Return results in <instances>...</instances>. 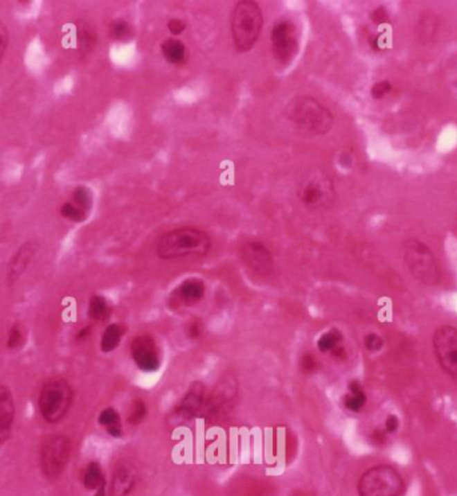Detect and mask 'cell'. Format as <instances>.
Here are the masks:
<instances>
[{"mask_svg": "<svg viewBox=\"0 0 457 496\" xmlns=\"http://www.w3.org/2000/svg\"><path fill=\"white\" fill-rule=\"evenodd\" d=\"M284 116L300 132L314 136L330 133L334 126L333 113L312 96L292 98L284 109Z\"/></svg>", "mask_w": 457, "mask_h": 496, "instance_id": "1", "label": "cell"}, {"mask_svg": "<svg viewBox=\"0 0 457 496\" xmlns=\"http://www.w3.org/2000/svg\"><path fill=\"white\" fill-rule=\"evenodd\" d=\"M211 249V238L205 230L195 227H182L169 230L161 236L156 254L161 260H182L204 257Z\"/></svg>", "mask_w": 457, "mask_h": 496, "instance_id": "2", "label": "cell"}, {"mask_svg": "<svg viewBox=\"0 0 457 496\" xmlns=\"http://www.w3.org/2000/svg\"><path fill=\"white\" fill-rule=\"evenodd\" d=\"M264 28V14L257 1H237L230 15V35L234 48L245 54L254 48Z\"/></svg>", "mask_w": 457, "mask_h": 496, "instance_id": "3", "label": "cell"}, {"mask_svg": "<svg viewBox=\"0 0 457 496\" xmlns=\"http://www.w3.org/2000/svg\"><path fill=\"white\" fill-rule=\"evenodd\" d=\"M74 402V391L63 378H51L43 384L38 396L42 419L48 424H59L67 418Z\"/></svg>", "mask_w": 457, "mask_h": 496, "instance_id": "4", "label": "cell"}, {"mask_svg": "<svg viewBox=\"0 0 457 496\" xmlns=\"http://www.w3.org/2000/svg\"><path fill=\"white\" fill-rule=\"evenodd\" d=\"M402 257L411 276L427 287L438 283V261L431 248L418 238H408L404 242Z\"/></svg>", "mask_w": 457, "mask_h": 496, "instance_id": "5", "label": "cell"}, {"mask_svg": "<svg viewBox=\"0 0 457 496\" xmlns=\"http://www.w3.org/2000/svg\"><path fill=\"white\" fill-rule=\"evenodd\" d=\"M357 491L359 496H402L405 483L392 466H376L362 474Z\"/></svg>", "mask_w": 457, "mask_h": 496, "instance_id": "6", "label": "cell"}, {"mask_svg": "<svg viewBox=\"0 0 457 496\" xmlns=\"http://www.w3.org/2000/svg\"><path fill=\"white\" fill-rule=\"evenodd\" d=\"M73 454V443L64 435H53L43 441L39 451L40 471L54 481L66 471Z\"/></svg>", "mask_w": 457, "mask_h": 496, "instance_id": "7", "label": "cell"}, {"mask_svg": "<svg viewBox=\"0 0 457 496\" xmlns=\"http://www.w3.org/2000/svg\"><path fill=\"white\" fill-rule=\"evenodd\" d=\"M271 55L281 64H289L298 53L300 33L296 23L290 19H278L270 31Z\"/></svg>", "mask_w": 457, "mask_h": 496, "instance_id": "8", "label": "cell"}, {"mask_svg": "<svg viewBox=\"0 0 457 496\" xmlns=\"http://www.w3.org/2000/svg\"><path fill=\"white\" fill-rule=\"evenodd\" d=\"M435 357L442 372L457 384V328L440 326L432 337Z\"/></svg>", "mask_w": 457, "mask_h": 496, "instance_id": "9", "label": "cell"}, {"mask_svg": "<svg viewBox=\"0 0 457 496\" xmlns=\"http://www.w3.org/2000/svg\"><path fill=\"white\" fill-rule=\"evenodd\" d=\"M297 198L307 209L328 208L336 198L334 185L328 175H310L298 186Z\"/></svg>", "mask_w": 457, "mask_h": 496, "instance_id": "10", "label": "cell"}, {"mask_svg": "<svg viewBox=\"0 0 457 496\" xmlns=\"http://www.w3.org/2000/svg\"><path fill=\"white\" fill-rule=\"evenodd\" d=\"M206 404V387L201 382H192L178 407L168 418L172 427H179L194 419Z\"/></svg>", "mask_w": 457, "mask_h": 496, "instance_id": "11", "label": "cell"}, {"mask_svg": "<svg viewBox=\"0 0 457 496\" xmlns=\"http://www.w3.org/2000/svg\"><path fill=\"white\" fill-rule=\"evenodd\" d=\"M237 382L231 378L226 376L217 385L215 391L210 396L206 405V416L210 420H219L222 416L228 415L231 411L234 401L237 398Z\"/></svg>", "mask_w": 457, "mask_h": 496, "instance_id": "12", "label": "cell"}, {"mask_svg": "<svg viewBox=\"0 0 457 496\" xmlns=\"http://www.w3.org/2000/svg\"><path fill=\"white\" fill-rule=\"evenodd\" d=\"M38 250L39 245L35 241H26L15 250L6 269V283L8 287H14L24 276L30 265L34 263Z\"/></svg>", "mask_w": 457, "mask_h": 496, "instance_id": "13", "label": "cell"}, {"mask_svg": "<svg viewBox=\"0 0 457 496\" xmlns=\"http://www.w3.org/2000/svg\"><path fill=\"white\" fill-rule=\"evenodd\" d=\"M244 264L258 276H269L273 272L274 261L271 251L260 241H248L241 248Z\"/></svg>", "mask_w": 457, "mask_h": 496, "instance_id": "14", "label": "cell"}, {"mask_svg": "<svg viewBox=\"0 0 457 496\" xmlns=\"http://www.w3.org/2000/svg\"><path fill=\"white\" fill-rule=\"evenodd\" d=\"M132 357L141 371L154 372L161 365V355L152 336H136L132 343Z\"/></svg>", "mask_w": 457, "mask_h": 496, "instance_id": "15", "label": "cell"}, {"mask_svg": "<svg viewBox=\"0 0 457 496\" xmlns=\"http://www.w3.org/2000/svg\"><path fill=\"white\" fill-rule=\"evenodd\" d=\"M17 416L14 393L10 387L0 384V447L11 439Z\"/></svg>", "mask_w": 457, "mask_h": 496, "instance_id": "16", "label": "cell"}, {"mask_svg": "<svg viewBox=\"0 0 457 496\" xmlns=\"http://www.w3.org/2000/svg\"><path fill=\"white\" fill-rule=\"evenodd\" d=\"M206 292L205 283L201 278H188L172 294V303L175 306H192L198 304Z\"/></svg>", "mask_w": 457, "mask_h": 496, "instance_id": "17", "label": "cell"}, {"mask_svg": "<svg viewBox=\"0 0 457 496\" xmlns=\"http://www.w3.org/2000/svg\"><path fill=\"white\" fill-rule=\"evenodd\" d=\"M138 479L136 468L130 461H120L115 468L110 496H127L135 487Z\"/></svg>", "mask_w": 457, "mask_h": 496, "instance_id": "18", "label": "cell"}, {"mask_svg": "<svg viewBox=\"0 0 457 496\" xmlns=\"http://www.w3.org/2000/svg\"><path fill=\"white\" fill-rule=\"evenodd\" d=\"M83 487L87 491H93L94 496H106V477L102 466L98 461H90L83 471L82 477Z\"/></svg>", "mask_w": 457, "mask_h": 496, "instance_id": "19", "label": "cell"}, {"mask_svg": "<svg viewBox=\"0 0 457 496\" xmlns=\"http://www.w3.org/2000/svg\"><path fill=\"white\" fill-rule=\"evenodd\" d=\"M161 54L168 63L178 66L188 59V46L181 39L166 38L161 43Z\"/></svg>", "mask_w": 457, "mask_h": 496, "instance_id": "20", "label": "cell"}, {"mask_svg": "<svg viewBox=\"0 0 457 496\" xmlns=\"http://www.w3.org/2000/svg\"><path fill=\"white\" fill-rule=\"evenodd\" d=\"M438 18L432 12H425L420 17L416 30H418V39L422 44L431 43L438 31Z\"/></svg>", "mask_w": 457, "mask_h": 496, "instance_id": "21", "label": "cell"}, {"mask_svg": "<svg viewBox=\"0 0 457 496\" xmlns=\"http://www.w3.org/2000/svg\"><path fill=\"white\" fill-rule=\"evenodd\" d=\"M366 404V395L364 392L361 384L356 380L349 382V391L343 396V405L352 411L359 412Z\"/></svg>", "mask_w": 457, "mask_h": 496, "instance_id": "22", "label": "cell"}, {"mask_svg": "<svg viewBox=\"0 0 457 496\" xmlns=\"http://www.w3.org/2000/svg\"><path fill=\"white\" fill-rule=\"evenodd\" d=\"M125 332H126L125 326H122L120 324L109 325L105 329V332L102 335V339H100L102 352L109 353V352L115 351L119 346L120 342H122V337H123Z\"/></svg>", "mask_w": 457, "mask_h": 496, "instance_id": "23", "label": "cell"}, {"mask_svg": "<svg viewBox=\"0 0 457 496\" xmlns=\"http://www.w3.org/2000/svg\"><path fill=\"white\" fill-rule=\"evenodd\" d=\"M98 421L107 431V434L110 436H113V438L122 436L123 429H122V424H120V416L114 408L110 407V408L103 409L98 418Z\"/></svg>", "mask_w": 457, "mask_h": 496, "instance_id": "24", "label": "cell"}, {"mask_svg": "<svg viewBox=\"0 0 457 496\" xmlns=\"http://www.w3.org/2000/svg\"><path fill=\"white\" fill-rule=\"evenodd\" d=\"M87 313H89V317L91 320H94L96 323H102V321H106L110 317L111 306L103 296L96 294L89 301Z\"/></svg>", "mask_w": 457, "mask_h": 496, "instance_id": "25", "label": "cell"}, {"mask_svg": "<svg viewBox=\"0 0 457 496\" xmlns=\"http://www.w3.org/2000/svg\"><path fill=\"white\" fill-rule=\"evenodd\" d=\"M109 35L116 42H126L134 38L132 23L125 19H115L109 26Z\"/></svg>", "mask_w": 457, "mask_h": 496, "instance_id": "26", "label": "cell"}, {"mask_svg": "<svg viewBox=\"0 0 457 496\" xmlns=\"http://www.w3.org/2000/svg\"><path fill=\"white\" fill-rule=\"evenodd\" d=\"M70 201L74 205H76L79 209H82L83 211L90 214L91 208H93V202H94L93 191H90L87 186L79 185L71 193V200Z\"/></svg>", "mask_w": 457, "mask_h": 496, "instance_id": "27", "label": "cell"}, {"mask_svg": "<svg viewBox=\"0 0 457 496\" xmlns=\"http://www.w3.org/2000/svg\"><path fill=\"white\" fill-rule=\"evenodd\" d=\"M24 343H26V330H24L23 325L20 323L11 325V328L8 329V333H7L6 346L10 351H18L20 348H23Z\"/></svg>", "mask_w": 457, "mask_h": 496, "instance_id": "28", "label": "cell"}, {"mask_svg": "<svg viewBox=\"0 0 457 496\" xmlns=\"http://www.w3.org/2000/svg\"><path fill=\"white\" fill-rule=\"evenodd\" d=\"M59 214H60L63 218H66V220H69V221H71V222H76V224L86 221L87 217H89V213L79 209L71 201H66V202H63V204L60 205Z\"/></svg>", "mask_w": 457, "mask_h": 496, "instance_id": "29", "label": "cell"}, {"mask_svg": "<svg viewBox=\"0 0 457 496\" xmlns=\"http://www.w3.org/2000/svg\"><path fill=\"white\" fill-rule=\"evenodd\" d=\"M341 342H343V333L334 328L320 337L317 346L321 352H332L337 346H340Z\"/></svg>", "mask_w": 457, "mask_h": 496, "instance_id": "30", "label": "cell"}, {"mask_svg": "<svg viewBox=\"0 0 457 496\" xmlns=\"http://www.w3.org/2000/svg\"><path fill=\"white\" fill-rule=\"evenodd\" d=\"M146 412H147V408H146L145 401H134L133 404H132V409L129 412V418H127L129 424H132V425L141 424L143 419L146 418Z\"/></svg>", "mask_w": 457, "mask_h": 496, "instance_id": "31", "label": "cell"}, {"mask_svg": "<svg viewBox=\"0 0 457 496\" xmlns=\"http://www.w3.org/2000/svg\"><path fill=\"white\" fill-rule=\"evenodd\" d=\"M392 90H393V87L389 80H379L370 87V96L373 99L380 100L385 96H389L392 93Z\"/></svg>", "mask_w": 457, "mask_h": 496, "instance_id": "32", "label": "cell"}, {"mask_svg": "<svg viewBox=\"0 0 457 496\" xmlns=\"http://www.w3.org/2000/svg\"><path fill=\"white\" fill-rule=\"evenodd\" d=\"M10 30L7 27V24L0 19V63L3 62V59L6 57L8 47H10Z\"/></svg>", "mask_w": 457, "mask_h": 496, "instance_id": "33", "label": "cell"}, {"mask_svg": "<svg viewBox=\"0 0 457 496\" xmlns=\"http://www.w3.org/2000/svg\"><path fill=\"white\" fill-rule=\"evenodd\" d=\"M364 345L369 352H379L384 346V340L377 333H369L364 339Z\"/></svg>", "mask_w": 457, "mask_h": 496, "instance_id": "34", "label": "cell"}, {"mask_svg": "<svg viewBox=\"0 0 457 496\" xmlns=\"http://www.w3.org/2000/svg\"><path fill=\"white\" fill-rule=\"evenodd\" d=\"M168 30L169 33L172 34V37H178V35H182L188 27V24L185 23V20L179 19V18H172V19L168 21Z\"/></svg>", "mask_w": 457, "mask_h": 496, "instance_id": "35", "label": "cell"}, {"mask_svg": "<svg viewBox=\"0 0 457 496\" xmlns=\"http://www.w3.org/2000/svg\"><path fill=\"white\" fill-rule=\"evenodd\" d=\"M389 19H391L389 12H388V10H386L385 7H382V6L376 7V8L370 12V20H372L375 24H385V23L389 21Z\"/></svg>", "mask_w": 457, "mask_h": 496, "instance_id": "36", "label": "cell"}, {"mask_svg": "<svg viewBox=\"0 0 457 496\" xmlns=\"http://www.w3.org/2000/svg\"><path fill=\"white\" fill-rule=\"evenodd\" d=\"M301 368L306 373L314 372L317 369V359L313 355L306 353V355H304V357L301 359Z\"/></svg>", "mask_w": 457, "mask_h": 496, "instance_id": "37", "label": "cell"}, {"mask_svg": "<svg viewBox=\"0 0 457 496\" xmlns=\"http://www.w3.org/2000/svg\"><path fill=\"white\" fill-rule=\"evenodd\" d=\"M400 428V420L396 415H388V418L385 420V431L388 432V435L396 434Z\"/></svg>", "mask_w": 457, "mask_h": 496, "instance_id": "38", "label": "cell"}, {"mask_svg": "<svg viewBox=\"0 0 457 496\" xmlns=\"http://www.w3.org/2000/svg\"><path fill=\"white\" fill-rule=\"evenodd\" d=\"M372 441H373V444H376V445H384L386 441H388V432L385 431V429H380V428H377V429H375L373 432H372Z\"/></svg>", "mask_w": 457, "mask_h": 496, "instance_id": "39", "label": "cell"}, {"mask_svg": "<svg viewBox=\"0 0 457 496\" xmlns=\"http://www.w3.org/2000/svg\"><path fill=\"white\" fill-rule=\"evenodd\" d=\"M202 329H204V325L199 321V320H194L189 324L188 328V333L190 336L191 339H198L201 335H202Z\"/></svg>", "mask_w": 457, "mask_h": 496, "instance_id": "40", "label": "cell"}, {"mask_svg": "<svg viewBox=\"0 0 457 496\" xmlns=\"http://www.w3.org/2000/svg\"><path fill=\"white\" fill-rule=\"evenodd\" d=\"M91 335V328L90 326H84L82 328L78 335H76V342H84L89 339V336Z\"/></svg>", "mask_w": 457, "mask_h": 496, "instance_id": "41", "label": "cell"}, {"mask_svg": "<svg viewBox=\"0 0 457 496\" xmlns=\"http://www.w3.org/2000/svg\"><path fill=\"white\" fill-rule=\"evenodd\" d=\"M332 353H333L334 357L341 359V360H343V359L346 357V352H345V349H343V346H337L334 351H332Z\"/></svg>", "mask_w": 457, "mask_h": 496, "instance_id": "42", "label": "cell"}]
</instances>
